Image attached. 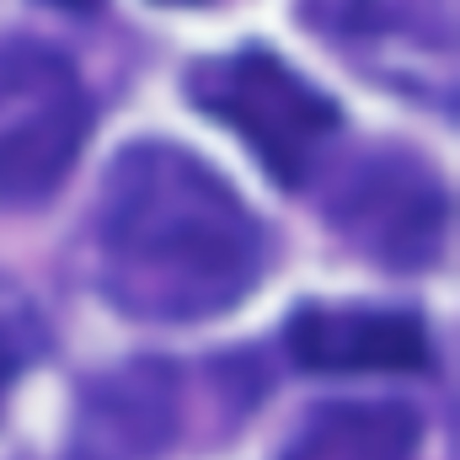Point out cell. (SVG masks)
<instances>
[{
	"label": "cell",
	"mask_w": 460,
	"mask_h": 460,
	"mask_svg": "<svg viewBox=\"0 0 460 460\" xmlns=\"http://www.w3.org/2000/svg\"><path fill=\"white\" fill-rule=\"evenodd\" d=\"M268 273V226L172 139L118 150L97 204V284L134 322H209Z\"/></svg>",
	"instance_id": "obj_1"
},
{
	"label": "cell",
	"mask_w": 460,
	"mask_h": 460,
	"mask_svg": "<svg viewBox=\"0 0 460 460\" xmlns=\"http://www.w3.org/2000/svg\"><path fill=\"white\" fill-rule=\"evenodd\" d=\"M182 92L204 118L226 123L284 193L311 188L343 139L338 102L262 43L199 59L182 75Z\"/></svg>",
	"instance_id": "obj_2"
},
{
	"label": "cell",
	"mask_w": 460,
	"mask_h": 460,
	"mask_svg": "<svg viewBox=\"0 0 460 460\" xmlns=\"http://www.w3.org/2000/svg\"><path fill=\"white\" fill-rule=\"evenodd\" d=\"M92 134L81 70L43 38L0 32V204L32 209L59 193Z\"/></svg>",
	"instance_id": "obj_3"
},
{
	"label": "cell",
	"mask_w": 460,
	"mask_h": 460,
	"mask_svg": "<svg viewBox=\"0 0 460 460\" xmlns=\"http://www.w3.org/2000/svg\"><path fill=\"white\" fill-rule=\"evenodd\" d=\"M327 220L369 262L418 273L445 246L450 193L418 150L375 145V150H358L353 161H343V172L332 177Z\"/></svg>",
	"instance_id": "obj_4"
},
{
	"label": "cell",
	"mask_w": 460,
	"mask_h": 460,
	"mask_svg": "<svg viewBox=\"0 0 460 460\" xmlns=\"http://www.w3.org/2000/svg\"><path fill=\"white\" fill-rule=\"evenodd\" d=\"M284 348L311 375H429L434 332L407 305L305 300L295 305Z\"/></svg>",
	"instance_id": "obj_5"
},
{
	"label": "cell",
	"mask_w": 460,
	"mask_h": 460,
	"mask_svg": "<svg viewBox=\"0 0 460 460\" xmlns=\"http://www.w3.org/2000/svg\"><path fill=\"white\" fill-rule=\"evenodd\" d=\"M182 429V369L172 358H128L81 385L70 460H155Z\"/></svg>",
	"instance_id": "obj_6"
},
{
	"label": "cell",
	"mask_w": 460,
	"mask_h": 460,
	"mask_svg": "<svg viewBox=\"0 0 460 460\" xmlns=\"http://www.w3.org/2000/svg\"><path fill=\"white\" fill-rule=\"evenodd\" d=\"M284 460H423V412L407 402H322Z\"/></svg>",
	"instance_id": "obj_7"
},
{
	"label": "cell",
	"mask_w": 460,
	"mask_h": 460,
	"mask_svg": "<svg viewBox=\"0 0 460 460\" xmlns=\"http://www.w3.org/2000/svg\"><path fill=\"white\" fill-rule=\"evenodd\" d=\"M305 22L348 49H396L429 43V16L418 0H305Z\"/></svg>",
	"instance_id": "obj_8"
},
{
	"label": "cell",
	"mask_w": 460,
	"mask_h": 460,
	"mask_svg": "<svg viewBox=\"0 0 460 460\" xmlns=\"http://www.w3.org/2000/svg\"><path fill=\"white\" fill-rule=\"evenodd\" d=\"M49 353V322L43 311L32 305L27 289H16L11 279H0V407H5V391Z\"/></svg>",
	"instance_id": "obj_9"
},
{
	"label": "cell",
	"mask_w": 460,
	"mask_h": 460,
	"mask_svg": "<svg viewBox=\"0 0 460 460\" xmlns=\"http://www.w3.org/2000/svg\"><path fill=\"white\" fill-rule=\"evenodd\" d=\"M43 5L65 11V16H92V11H102V0H43Z\"/></svg>",
	"instance_id": "obj_10"
},
{
	"label": "cell",
	"mask_w": 460,
	"mask_h": 460,
	"mask_svg": "<svg viewBox=\"0 0 460 460\" xmlns=\"http://www.w3.org/2000/svg\"><path fill=\"white\" fill-rule=\"evenodd\" d=\"M155 5H209V0H155Z\"/></svg>",
	"instance_id": "obj_11"
}]
</instances>
